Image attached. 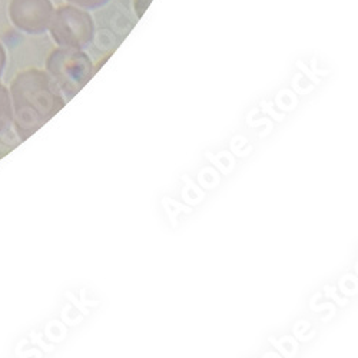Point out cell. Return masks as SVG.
<instances>
[{
    "label": "cell",
    "mask_w": 358,
    "mask_h": 358,
    "mask_svg": "<svg viewBox=\"0 0 358 358\" xmlns=\"http://www.w3.org/2000/svg\"><path fill=\"white\" fill-rule=\"evenodd\" d=\"M46 72L53 78L65 99L78 95L95 75L92 59L82 49L56 48L46 59Z\"/></svg>",
    "instance_id": "7a4b0ae2"
},
{
    "label": "cell",
    "mask_w": 358,
    "mask_h": 358,
    "mask_svg": "<svg viewBox=\"0 0 358 358\" xmlns=\"http://www.w3.org/2000/svg\"><path fill=\"white\" fill-rule=\"evenodd\" d=\"M13 108V129L20 142L31 138L66 105L53 78L42 69H26L9 86Z\"/></svg>",
    "instance_id": "6da1fadb"
},
{
    "label": "cell",
    "mask_w": 358,
    "mask_h": 358,
    "mask_svg": "<svg viewBox=\"0 0 358 358\" xmlns=\"http://www.w3.org/2000/svg\"><path fill=\"white\" fill-rule=\"evenodd\" d=\"M13 127V108L9 87L0 89V136L9 132Z\"/></svg>",
    "instance_id": "5b68a950"
},
{
    "label": "cell",
    "mask_w": 358,
    "mask_h": 358,
    "mask_svg": "<svg viewBox=\"0 0 358 358\" xmlns=\"http://www.w3.org/2000/svg\"><path fill=\"white\" fill-rule=\"evenodd\" d=\"M6 64H8V55H6V50L2 45V42H0V89L5 86L2 82V78H3V72L6 69Z\"/></svg>",
    "instance_id": "ba28073f"
},
{
    "label": "cell",
    "mask_w": 358,
    "mask_h": 358,
    "mask_svg": "<svg viewBox=\"0 0 358 358\" xmlns=\"http://www.w3.org/2000/svg\"><path fill=\"white\" fill-rule=\"evenodd\" d=\"M48 31L61 48L86 49L95 39V23L87 10L73 5L55 9Z\"/></svg>",
    "instance_id": "3957f363"
},
{
    "label": "cell",
    "mask_w": 358,
    "mask_h": 358,
    "mask_svg": "<svg viewBox=\"0 0 358 358\" xmlns=\"http://www.w3.org/2000/svg\"><path fill=\"white\" fill-rule=\"evenodd\" d=\"M53 12L52 0H10L9 5V16L15 27L34 36L48 31Z\"/></svg>",
    "instance_id": "277c9868"
},
{
    "label": "cell",
    "mask_w": 358,
    "mask_h": 358,
    "mask_svg": "<svg viewBox=\"0 0 358 358\" xmlns=\"http://www.w3.org/2000/svg\"><path fill=\"white\" fill-rule=\"evenodd\" d=\"M66 2L69 5L78 6V8L89 12V10H96V9L103 8L105 5H108L110 2V0H66Z\"/></svg>",
    "instance_id": "8992f818"
},
{
    "label": "cell",
    "mask_w": 358,
    "mask_h": 358,
    "mask_svg": "<svg viewBox=\"0 0 358 358\" xmlns=\"http://www.w3.org/2000/svg\"><path fill=\"white\" fill-rule=\"evenodd\" d=\"M151 3H152V0H134V12L138 16V19H141L143 16V13L148 10V8Z\"/></svg>",
    "instance_id": "52a82bcc"
}]
</instances>
